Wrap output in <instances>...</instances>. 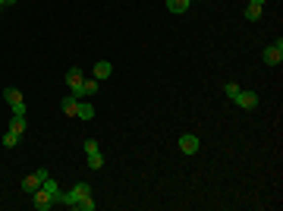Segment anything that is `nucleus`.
Wrapping results in <instances>:
<instances>
[{"label":"nucleus","mask_w":283,"mask_h":211,"mask_svg":"<svg viewBox=\"0 0 283 211\" xmlns=\"http://www.w3.org/2000/svg\"><path fill=\"white\" fill-rule=\"evenodd\" d=\"M25 126H29V123H25V117H13V120H10V129L16 132V136H22Z\"/></svg>","instance_id":"2eb2a0df"},{"label":"nucleus","mask_w":283,"mask_h":211,"mask_svg":"<svg viewBox=\"0 0 283 211\" xmlns=\"http://www.w3.org/2000/svg\"><path fill=\"white\" fill-rule=\"evenodd\" d=\"M76 117H79V120H91L94 117V104H88V101H79V111H76Z\"/></svg>","instance_id":"9b49d317"},{"label":"nucleus","mask_w":283,"mask_h":211,"mask_svg":"<svg viewBox=\"0 0 283 211\" xmlns=\"http://www.w3.org/2000/svg\"><path fill=\"white\" fill-rule=\"evenodd\" d=\"M189 6H192V0H167V10H170V13H176V16H179V13H186Z\"/></svg>","instance_id":"f8f14e48"},{"label":"nucleus","mask_w":283,"mask_h":211,"mask_svg":"<svg viewBox=\"0 0 283 211\" xmlns=\"http://www.w3.org/2000/svg\"><path fill=\"white\" fill-rule=\"evenodd\" d=\"M79 101H82V98H76L73 91H70V95L60 101V111H63L66 117H76V111H79Z\"/></svg>","instance_id":"1a4fd4ad"},{"label":"nucleus","mask_w":283,"mask_h":211,"mask_svg":"<svg viewBox=\"0 0 283 211\" xmlns=\"http://www.w3.org/2000/svg\"><path fill=\"white\" fill-rule=\"evenodd\" d=\"M261 60H264V66H280V63H283V41H280V38H277V44H268V47H264Z\"/></svg>","instance_id":"20e7f679"},{"label":"nucleus","mask_w":283,"mask_h":211,"mask_svg":"<svg viewBox=\"0 0 283 211\" xmlns=\"http://www.w3.org/2000/svg\"><path fill=\"white\" fill-rule=\"evenodd\" d=\"M32 199H35V202H32V205H35V211H50V208L57 205V196H50V192L41 189V186L32 192Z\"/></svg>","instance_id":"7ed1b4c3"},{"label":"nucleus","mask_w":283,"mask_h":211,"mask_svg":"<svg viewBox=\"0 0 283 211\" xmlns=\"http://www.w3.org/2000/svg\"><path fill=\"white\" fill-rule=\"evenodd\" d=\"M82 79H85V76H82V70H79V66L66 70V85H70V91H73L76 98H82Z\"/></svg>","instance_id":"423d86ee"},{"label":"nucleus","mask_w":283,"mask_h":211,"mask_svg":"<svg viewBox=\"0 0 283 211\" xmlns=\"http://www.w3.org/2000/svg\"><path fill=\"white\" fill-rule=\"evenodd\" d=\"M60 202H63L66 208L94 211V199H91V186H88V183H76L70 192H60Z\"/></svg>","instance_id":"f257e3e1"},{"label":"nucleus","mask_w":283,"mask_h":211,"mask_svg":"<svg viewBox=\"0 0 283 211\" xmlns=\"http://www.w3.org/2000/svg\"><path fill=\"white\" fill-rule=\"evenodd\" d=\"M239 91H243V88H239L236 82H227V98H230V101H233V98L239 95Z\"/></svg>","instance_id":"a211bd4d"},{"label":"nucleus","mask_w":283,"mask_h":211,"mask_svg":"<svg viewBox=\"0 0 283 211\" xmlns=\"http://www.w3.org/2000/svg\"><path fill=\"white\" fill-rule=\"evenodd\" d=\"M248 3H255V6H264V0H248Z\"/></svg>","instance_id":"412c9836"},{"label":"nucleus","mask_w":283,"mask_h":211,"mask_svg":"<svg viewBox=\"0 0 283 211\" xmlns=\"http://www.w3.org/2000/svg\"><path fill=\"white\" fill-rule=\"evenodd\" d=\"M199 148H202V139L199 136H192V132L179 136V151H183V155H195Z\"/></svg>","instance_id":"0eeeda50"},{"label":"nucleus","mask_w":283,"mask_h":211,"mask_svg":"<svg viewBox=\"0 0 283 211\" xmlns=\"http://www.w3.org/2000/svg\"><path fill=\"white\" fill-rule=\"evenodd\" d=\"M101 167H104V155H101V151H91L88 155V170H101Z\"/></svg>","instance_id":"4468645a"},{"label":"nucleus","mask_w":283,"mask_h":211,"mask_svg":"<svg viewBox=\"0 0 283 211\" xmlns=\"http://www.w3.org/2000/svg\"><path fill=\"white\" fill-rule=\"evenodd\" d=\"M245 19H248V22H258V19H261V6L248 3V6H245Z\"/></svg>","instance_id":"dca6fc26"},{"label":"nucleus","mask_w":283,"mask_h":211,"mask_svg":"<svg viewBox=\"0 0 283 211\" xmlns=\"http://www.w3.org/2000/svg\"><path fill=\"white\" fill-rule=\"evenodd\" d=\"M110 73H114V63H110V60H98V63H94V79H98V82L110 79Z\"/></svg>","instance_id":"9d476101"},{"label":"nucleus","mask_w":283,"mask_h":211,"mask_svg":"<svg viewBox=\"0 0 283 211\" xmlns=\"http://www.w3.org/2000/svg\"><path fill=\"white\" fill-rule=\"evenodd\" d=\"M91 151H98V142H94V139H85V155H91Z\"/></svg>","instance_id":"6ab92c4d"},{"label":"nucleus","mask_w":283,"mask_h":211,"mask_svg":"<svg viewBox=\"0 0 283 211\" xmlns=\"http://www.w3.org/2000/svg\"><path fill=\"white\" fill-rule=\"evenodd\" d=\"M94 91H98V79H94V76L91 79H82V98H91Z\"/></svg>","instance_id":"ddd939ff"},{"label":"nucleus","mask_w":283,"mask_h":211,"mask_svg":"<svg viewBox=\"0 0 283 211\" xmlns=\"http://www.w3.org/2000/svg\"><path fill=\"white\" fill-rule=\"evenodd\" d=\"M3 145H6V148H13V145H19V136H16V132H13V129H6V132H3Z\"/></svg>","instance_id":"f3484780"},{"label":"nucleus","mask_w":283,"mask_h":211,"mask_svg":"<svg viewBox=\"0 0 283 211\" xmlns=\"http://www.w3.org/2000/svg\"><path fill=\"white\" fill-rule=\"evenodd\" d=\"M16 3V0H0V6H13Z\"/></svg>","instance_id":"aec40b11"},{"label":"nucleus","mask_w":283,"mask_h":211,"mask_svg":"<svg viewBox=\"0 0 283 211\" xmlns=\"http://www.w3.org/2000/svg\"><path fill=\"white\" fill-rule=\"evenodd\" d=\"M0 10H3V6H0Z\"/></svg>","instance_id":"4be33fe9"},{"label":"nucleus","mask_w":283,"mask_h":211,"mask_svg":"<svg viewBox=\"0 0 283 211\" xmlns=\"http://www.w3.org/2000/svg\"><path fill=\"white\" fill-rule=\"evenodd\" d=\"M47 170H44V167H38V170L35 173H29V176H25V180H22V192H25V196H32V192H35L38 186H41V183H44L47 180Z\"/></svg>","instance_id":"f03ea898"},{"label":"nucleus","mask_w":283,"mask_h":211,"mask_svg":"<svg viewBox=\"0 0 283 211\" xmlns=\"http://www.w3.org/2000/svg\"><path fill=\"white\" fill-rule=\"evenodd\" d=\"M233 101H236V107H243V111H255V107H258V95H255V91H239Z\"/></svg>","instance_id":"6e6552de"},{"label":"nucleus","mask_w":283,"mask_h":211,"mask_svg":"<svg viewBox=\"0 0 283 211\" xmlns=\"http://www.w3.org/2000/svg\"><path fill=\"white\" fill-rule=\"evenodd\" d=\"M3 98H6V104L13 107V117H25V101L19 95V88H3Z\"/></svg>","instance_id":"39448f33"}]
</instances>
